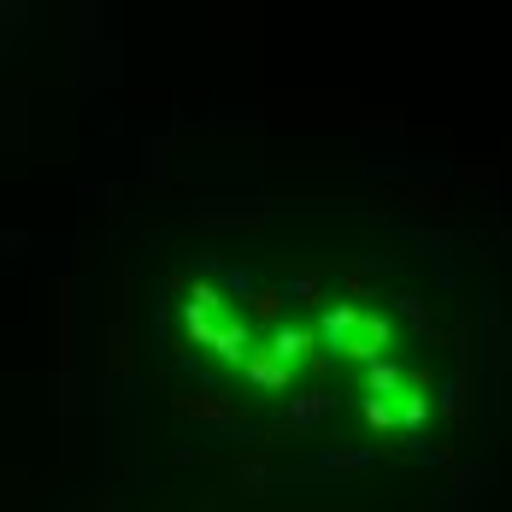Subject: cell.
Instances as JSON below:
<instances>
[{"mask_svg": "<svg viewBox=\"0 0 512 512\" xmlns=\"http://www.w3.org/2000/svg\"><path fill=\"white\" fill-rule=\"evenodd\" d=\"M365 418H371V424H377V430H389V424H395V407H389V401H377V395H371V401H365Z\"/></svg>", "mask_w": 512, "mask_h": 512, "instance_id": "8", "label": "cell"}, {"mask_svg": "<svg viewBox=\"0 0 512 512\" xmlns=\"http://www.w3.org/2000/svg\"><path fill=\"white\" fill-rule=\"evenodd\" d=\"M289 377H295V371H289V359H277L271 348L248 359V383H254V389H289Z\"/></svg>", "mask_w": 512, "mask_h": 512, "instance_id": "3", "label": "cell"}, {"mask_svg": "<svg viewBox=\"0 0 512 512\" xmlns=\"http://www.w3.org/2000/svg\"><path fill=\"white\" fill-rule=\"evenodd\" d=\"M389 342H395L389 318H383V312H359V318H354V336L342 342V354H354V359H377V354H389Z\"/></svg>", "mask_w": 512, "mask_h": 512, "instance_id": "1", "label": "cell"}, {"mask_svg": "<svg viewBox=\"0 0 512 512\" xmlns=\"http://www.w3.org/2000/svg\"><path fill=\"white\" fill-rule=\"evenodd\" d=\"M365 365H371V371H365V389H371V395H395V389H407V371H401V365H395V359H365Z\"/></svg>", "mask_w": 512, "mask_h": 512, "instance_id": "4", "label": "cell"}, {"mask_svg": "<svg viewBox=\"0 0 512 512\" xmlns=\"http://www.w3.org/2000/svg\"><path fill=\"white\" fill-rule=\"evenodd\" d=\"M201 342L218 359H248V324H236V318H224V324H218V318H212V330H206Z\"/></svg>", "mask_w": 512, "mask_h": 512, "instance_id": "2", "label": "cell"}, {"mask_svg": "<svg viewBox=\"0 0 512 512\" xmlns=\"http://www.w3.org/2000/svg\"><path fill=\"white\" fill-rule=\"evenodd\" d=\"M354 318H359V307H330L324 312V342H330L336 354H342V342L354 336Z\"/></svg>", "mask_w": 512, "mask_h": 512, "instance_id": "6", "label": "cell"}, {"mask_svg": "<svg viewBox=\"0 0 512 512\" xmlns=\"http://www.w3.org/2000/svg\"><path fill=\"white\" fill-rule=\"evenodd\" d=\"M171 407L189 412V418H201V424H224V418H230V407H224V401H195V395H177Z\"/></svg>", "mask_w": 512, "mask_h": 512, "instance_id": "7", "label": "cell"}, {"mask_svg": "<svg viewBox=\"0 0 512 512\" xmlns=\"http://www.w3.org/2000/svg\"><path fill=\"white\" fill-rule=\"evenodd\" d=\"M312 342H318V330H307V324H295V330H277V336H271V354L295 365V359H307V348H312Z\"/></svg>", "mask_w": 512, "mask_h": 512, "instance_id": "5", "label": "cell"}]
</instances>
